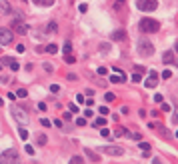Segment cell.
<instances>
[{
    "label": "cell",
    "instance_id": "7a4b0ae2",
    "mask_svg": "<svg viewBox=\"0 0 178 164\" xmlns=\"http://www.w3.org/2000/svg\"><path fill=\"white\" fill-rule=\"evenodd\" d=\"M138 26H140V32H146V34L158 32V30H160V24L156 22V20H152V18H142Z\"/></svg>",
    "mask_w": 178,
    "mask_h": 164
},
{
    "label": "cell",
    "instance_id": "5bb4252c",
    "mask_svg": "<svg viewBox=\"0 0 178 164\" xmlns=\"http://www.w3.org/2000/svg\"><path fill=\"white\" fill-rule=\"evenodd\" d=\"M58 30V26H56V22H48V26H46V34H54Z\"/></svg>",
    "mask_w": 178,
    "mask_h": 164
},
{
    "label": "cell",
    "instance_id": "f35d334b",
    "mask_svg": "<svg viewBox=\"0 0 178 164\" xmlns=\"http://www.w3.org/2000/svg\"><path fill=\"white\" fill-rule=\"evenodd\" d=\"M154 100H156V102H162V94H154Z\"/></svg>",
    "mask_w": 178,
    "mask_h": 164
},
{
    "label": "cell",
    "instance_id": "30bf717a",
    "mask_svg": "<svg viewBox=\"0 0 178 164\" xmlns=\"http://www.w3.org/2000/svg\"><path fill=\"white\" fill-rule=\"evenodd\" d=\"M2 62H4V64H8V66H10V70H14V72H16V70L20 68L18 60H14V58H8V56H4V58H2Z\"/></svg>",
    "mask_w": 178,
    "mask_h": 164
},
{
    "label": "cell",
    "instance_id": "9a60e30c",
    "mask_svg": "<svg viewBox=\"0 0 178 164\" xmlns=\"http://www.w3.org/2000/svg\"><path fill=\"white\" fill-rule=\"evenodd\" d=\"M124 36H126L124 30H116V32L112 34V38H114V40H124Z\"/></svg>",
    "mask_w": 178,
    "mask_h": 164
},
{
    "label": "cell",
    "instance_id": "5b68a950",
    "mask_svg": "<svg viewBox=\"0 0 178 164\" xmlns=\"http://www.w3.org/2000/svg\"><path fill=\"white\" fill-rule=\"evenodd\" d=\"M10 28H12V30H14L16 34H22V36H24V34H28V26H26V24H24V22H22L20 18L12 20V24H10Z\"/></svg>",
    "mask_w": 178,
    "mask_h": 164
},
{
    "label": "cell",
    "instance_id": "8d00e7d4",
    "mask_svg": "<svg viewBox=\"0 0 178 164\" xmlns=\"http://www.w3.org/2000/svg\"><path fill=\"white\" fill-rule=\"evenodd\" d=\"M84 116H88V118H90V116H92V110H90V108H86V110H84Z\"/></svg>",
    "mask_w": 178,
    "mask_h": 164
},
{
    "label": "cell",
    "instance_id": "ee69618b",
    "mask_svg": "<svg viewBox=\"0 0 178 164\" xmlns=\"http://www.w3.org/2000/svg\"><path fill=\"white\" fill-rule=\"evenodd\" d=\"M172 122H174V124H178V112L174 114V116H172Z\"/></svg>",
    "mask_w": 178,
    "mask_h": 164
},
{
    "label": "cell",
    "instance_id": "836d02e7",
    "mask_svg": "<svg viewBox=\"0 0 178 164\" xmlns=\"http://www.w3.org/2000/svg\"><path fill=\"white\" fill-rule=\"evenodd\" d=\"M52 124L56 126V128H60V126H62V120H58V118H56V120H54V122H52Z\"/></svg>",
    "mask_w": 178,
    "mask_h": 164
},
{
    "label": "cell",
    "instance_id": "d4e9b609",
    "mask_svg": "<svg viewBox=\"0 0 178 164\" xmlns=\"http://www.w3.org/2000/svg\"><path fill=\"white\" fill-rule=\"evenodd\" d=\"M70 50H72V44H70V42H66V44H64V52L70 54Z\"/></svg>",
    "mask_w": 178,
    "mask_h": 164
},
{
    "label": "cell",
    "instance_id": "7dc6e473",
    "mask_svg": "<svg viewBox=\"0 0 178 164\" xmlns=\"http://www.w3.org/2000/svg\"><path fill=\"white\" fill-rule=\"evenodd\" d=\"M116 2H120V4H122V2H124V0H116Z\"/></svg>",
    "mask_w": 178,
    "mask_h": 164
},
{
    "label": "cell",
    "instance_id": "2e32d148",
    "mask_svg": "<svg viewBox=\"0 0 178 164\" xmlns=\"http://www.w3.org/2000/svg\"><path fill=\"white\" fill-rule=\"evenodd\" d=\"M46 134H36V144H46Z\"/></svg>",
    "mask_w": 178,
    "mask_h": 164
},
{
    "label": "cell",
    "instance_id": "52a82bcc",
    "mask_svg": "<svg viewBox=\"0 0 178 164\" xmlns=\"http://www.w3.org/2000/svg\"><path fill=\"white\" fill-rule=\"evenodd\" d=\"M12 114H14V118L18 120L20 124H26V122H28V116H26V112H22L20 108H12Z\"/></svg>",
    "mask_w": 178,
    "mask_h": 164
},
{
    "label": "cell",
    "instance_id": "277c9868",
    "mask_svg": "<svg viewBox=\"0 0 178 164\" xmlns=\"http://www.w3.org/2000/svg\"><path fill=\"white\" fill-rule=\"evenodd\" d=\"M136 8L142 12H152L158 8V0H136Z\"/></svg>",
    "mask_w": 178,
    "mask_h": 164
},
{
    "label": "cell",
    "instance_id": "7402d4cb",
    "mask_svg": "<svg viewBox=\"0 0 178 164\" xmlns=\"http://www.w3.org/2000/svg\"><path fill=\"white\" fill-rule=\"evenodd\" d=\"M16 96H20V98H26V96H28V92L24 90V88H20V90L16 92Z\"/></svg>",
    "mask_w": 178,
    "mask_h": 164
},
{
    "label": "cell",
    "instance_id": "b9f144b4",
    "mask_svg": "<svg viewBox=\"0 0 178 164\" xmlns=\"http://www.w3.org/2000/svg\"><path fill=\"white\" fill-rule=\"evenodd\" d=\"M96 72H98L100 76H104V74H106V68H98V70H96Z\"/></svg>",
    "mask_w": 178,
    "mask_h": 164
},
{
    "label": "cell",
    "instance_id": "ab89813d",
    "mask_svg": "<svg viewBox=\"0 0 178 164\" xmlns=\"http://www.w3.org/2000/svg\"><path fill=\"white\" fill-rule=\"evenodd\" d=\"M100 134H102V136H108L110 132H108V128H102V130H100Z\"/></svg>",
    "mask_w": 178,
    "mask_h": 164
},
{
    "label": "cell",
    "instance_id": "cb8c5ba5",
    "mask_svg": "<svg viewBox=\"0 0 178 164\" xmlns=\"http://www.w3.org/2000/svg\"><path fill=\"white\" fill-rule=\"evenodd\" d=\"M140 80H142V74H132V82H140Z\"/></svg>",
    "mask_w": 178,
    "mask_h": 164
},
{
    "label": "cell",
    "instance_id": "d6a6232c",
    "mask_svg": "<svg viewBox=\"0 0 178 164\" xmlns=\"http://www.w3.org/2000/svg\"><path fill=\"white\" fill-rule=\"evenodd\" d=\"M44 70H46V72H52V64H48V62H46V64H44Z\"/></svg>",
    "mask_w": 178,
    "mask_h": 164
},
{
    "label": "cell",
    "instance_id": "603a6c76",
    "mask_svg": "<svg viewBox=\"0 0 178 164\" xmlns=\"http://www.w3.org/2000/svg\"><path fill=\"white\" fill-rule=\"evenodd\" d=\"M104 124H106L104 118H96V120H94V126H104Z\"/></svg>",
    "mask_w": 178,
    "mask_h": 164
},
{
    "label": "cell",
    "instance_id": "6da1fadb",
    "mask_svg": "<svg viewBox=\"0 0 178 164\" xmlns=\"http://www.w3.org/2000/svg\"><path fill=\"white\" fill-rule=\"evenodd\" d=\"M0 164H20V154L16 148H8L0 154Z\"/></svg>",
    "mask_w": 178,
    "mask_h": 164
},
{
    "label": "cell",
    "instance_id": "7c38bea8",
    "mask_svg": "<svg viewBox=\"0 0 178 164\" xmlns=\"http://www.w3.org/2000/svg\"><path fill=\"white\" fill-rule=\"evenodd\" d=\"M162 60H164L166 64H172V62H174V52H170V50H168V52H164Z\"/></svg>",
    "mask_w": 178,
    "mask_h": 164
},
{
    "label": "cell",
    "instance_id": "d590c367",
    "mask_svg": "<svg viewBox=\"0 0 178 164\" xmlns=\"http://www.w3.org/2000/svg\"><path fill=\"white\" fill-rule=\"evenodd\" d=\"M70 112H72V114H74V112H78V106H76V104H70Z\"/></svg>",
    "mask_w": 178,
    "mask_h": 164
},
{
    "label": "cell",
    "instance_id": "74e56055",
    "mask_svg": "<svg viewBox=\"0 0 178 164\" xmlns=\"http://www.w3.org/2000/svg\"><path fill=\"white\" fill-rule=\"evenodd\" d=\"M72 118V112H64V120H70Z\"/></svg>",
    "mask_w": 178,
    "mask_h": 164
},
{
    "label": "cell",
    "instance_id": "c3c4849f",
    "mask_svg": "<svg viewBox=\"0 0 178 164\" xmlns=\"http://www.w3.org/2000/svg\"><path fill=\"white\" fill-rule=\"evenodd\" d=\"M176 138H178V132H176Z\"/></svg>",
    "mask_w": 178,
    "mask_h": 164
},
{
    "label": "cell",
    "instance_id": "8fae6325",
    "mask_svg": "<svg viewBox=\"0 0 178 164\" xmlns=\"http://www.w3.org/2000/svg\"><path fill=\"white\" fill-rule=\"evenodd\" d=\"M84 152H86V156L90 158L92 162H100V156H98V154H96V152H92V150H90V148H86Z\"/></svg>",
    "mask_w": 178,
    "mask_h": 164
},
{
    "label": "cell",
    "instance_id": "f6af8a7d",
    "mask_svg": "<svg viewBox=\"0 0 178 164\" xmlns=\"http://www.w3.org/2000/svg\"><path fill=\"white\" fill-rule=\"evenodd\" d=\"M152 162H154V164H162V160H160V158H154Z\"/></svg>",
    "mask_w": 178,
    "mask_h": 164
},
{
    "label": "cell",
    "instance_id": "f546056e",
    "mask_svg": "<svg viewBox=\"0 0 178 164\" xmlns=\"http://www.w3.org/2000/svg\"><path fill=\"white\" fill-rule=\"evenodd\" d=\"M100 114H102V116H104V114H108V108H106V106H100Z\"/></svg>",
    "mask_w": 178,
    "mask_h": 164
},
{
    "label": "cell",
    "instance_id": "d6986e66",
    "mask_svg": "<svg viewBox=\"0 0 178 164\" xmlns=\"http://www.w3.org/2000/svg\"><path fill=\"white\" fill-rule=\"evenodd\" d=\"M140 150H142V152H150V144H148V142H140Z\"/></svg>",
    "mask_w": 178,
    "mask_h": 164
},
{
    "label": "cell",
    "instance_id": "8992f818",
    "mask_svg": "<svg viewBox=\"0 0 178 164\" xmlns=\"http://www.w3.org/2000/svg\"><path fill=\"white\" fill-rule=\"evenodd\" d=\"M12 42V32L10 30H6V28H0V44L6 46Z\"/></svg>",
    "mask_w": 178,
    "mask_h": 164
},
{
    "label": "cell",
    "instance_id": "ffe728a7",
    "mask_svg": "<svg viewBox=\"0 0 178 164\" xmlns=\"http://www.w3.org/2000/svg\"><path fill=\"white\" fill-rule=\"evenodd\" d=\"M18 134H20V138H22V140H26V138H28V130H26V128H20Z\"/></svg>",
    "mask_w": 178,
    "mask_h": 164
},
{
    "label": "cell",
    "instance_id": "ac0fdd59",
    "mask_svg": "<svg viewBox=\"0 0 178 164\" xmlns=\"http://www.w3.org/2000/svg\"><path fill=\"white\" fill-rule=\"evenodd\" d=\"M68 164H86V162H84V160H82L80 156H72V160H70Z\"/></svg>",
    "mask_w": 178,
    "mask_h": 164
},
{
    "label": "cell",
    "instance_id": "1f68e13d",
    "mask_svg": "<svg viewBox=\"0 0 178 164\" xmlns=\"http://www.w3.org/2000/svg\"><path fill=\"white\" fill-rule=\"evenodd\" d=\"M134 72H136V74H144V68H142V66H136V70H134Z\"/></svg>",
    "mask_w": 178,
    "mask_h": 164
},
{
    "label": "cell",
    "instance_id": "484cf974",
    "mask_svg": "<svg viewBox=\"0 0 178 164\" xmlns=\"http://www.w3.org/2000/svg\"><path fill=\"white\" fill-rule=\"evenodd\" d=\"M124 134H128L126 128H118V130H116V136H124Z\"/></svg>",
    "mask_w": 178,
    "mask_h": 164
},
{
    "label": "cell",
    "instance_id": "7bdbcfd3",
    "mask_svg": "<svg viewBox=\"0 0 178 164\" xmlns=\"http://www.w3.org/2000/svg\"><path fill=\"white\" fill-rule=\"evenodd\" d=\"M26 152H28V154H34V148H32V146H28V144H26Z\"/></svg>",
    "mask_w": 178,
    "mask_h": 164
},
{
    "label": "cell",
    "instance_id": "e575fe53",
    "mask_svg": "<svg viewBox=\"0 0 178 164\" xmlns=\"http://www.w3.org/2000/svg\"><path fill=\"white\" fill-rule=\"evenodd\" d=\"M78 10H80V12H86V10H88V6H86V4H80Z\"/></svg>",
    "mask_w": 178,
    "mask_h": 164
},
{
    "label": "cell",
    "instance_id": "44dd1931",
    "mask_svg": "<svg viewBox=\"0 0 178 164\" xmlns=\"http://www.w3.org/2000/svg\"><path fill=\"white\" fill-rule=\"evenodd\" d=\"M114 98H116V94H114V92H106V102H112Z\"/></svg>",
    "mask_w": 178,
    "mask_h": 164
},
{
    "label": "cell",
    "instance_id": "60d3db41",
    "mask_svg": "<svg viewBox=\"0 0 178 164\" xmlns=\"http://www.w3.org/2000/svg\"><path fill=\"white\" fill-rule=\"evenodd\" d=\"M76 102H78V104H80V102H84V96H82V94H78V96H76Z\"/></svg>",
    "mask_w": 178,
    "mask_h": 164
},
{
    "label": "cell",
    "instance_id": "4dcf8cb0",
    "mask_svg": "<svg viewBox=\"0 0 178 164\" xmlns=\"http://www.w3.org/2000/svg\"><path fill=\"white\" fill-rule=\"evenodd\" d=\"M66 62H70V64H74V56H70V54H66Z\"/></svg>",
    "mask_w": 178,
    "mask_h": 164
},
{
    "label": "cell",
    "instance_id": "ba28073f",
    "mask_svg": "<svg viewBox=\"0 0 178 164\" xmlns=\"http://www.w3.org/2000/svg\"><path fill=\"white\" fill-rule=\"evenodd\" d=\"M158 84V74L154 72V70H152L150 74H148V78H146V82H144V86L146 88H154V86Z\"/></svg>",
    "mask_w": 178,
    "mask_h": 164
},
{
    "label": "cell",
    "instance_id": "4316f807",
    "mask_svg": "<svg viewBox=\"0 0 178 164\" xmlns=\"http://www.w3.org/2000/svg\"><path fill=\"white\" fill-rule=\"evenodd\" d=\"M170 76H172V70H164V72H162V78H166V80H168Z\"/></svg>",
    "mask_w": 178,
    "mask_h": 164
},
{
    "label": "cell",
    "instance_id": "3957f363",
    "mask_svg": "<svg viewBox=\"0 0 178 164\" xmlns=\"http://www.w3.org/2000/svg\"><path fill=\"white\" fill-rule=\"evenodd\" d=\"M138 54L144 56V58H148V56L154 54V46H152V42L148 38H140L138 40Z\"/></svg>",
    "mask_w": 178,
    "mask_h": 164
},
{
    "label": "cell",
    "instance_id": "bcb514c9",
    "mask_svg": "<svg viewBox=\"0 0 178 164\" xmlns=\"http://www.w3.org/2000/svg\"><path fill=\"white\" fill-rule=\"evenodd\" d=\"M2 104H4V100H2V98H0V106H2Z\"/></svg>",
    "mask_w": 178,
    "mask_h": 164
},
{
    "label": "cell",
    "instance_id": "83f0119b",
    "mask_svg": "<svg viewBox=\"0 0 178 164\" xmlns=\"http://www.w3.org/2000/svg\"><path fill=\"white\" fill-rule=\"evenodd\" d=\"M76 124H78V126H86V118H76Z\"/></svg>",
    "mask_w": 178,
    "mask_h": 164
},
{
    "label": "cell",
    "instance_id": "f1b7e54d",
    "mask_svg": "<svg viewBox=\"0 0 178 164\" xmlns=\"http://www.w3.org/2000/svg\"><path fill=\"white\" fill-rule=\"evenodd\" d=\"M50 90L56 94V92H60V86H58V84H52V86H50Z\"/></svg>",
    "mask_w": 178,
    "mask_h": 164
},
{
    "label": "cell",
    "instance_id": "e0dca14e",
    "mask_svg": "<svg viewBox=\"0 0 178 164\" xmlns=\"http://www.w3.org/2000/svg\"><path fill=\"white\" fill-rule=\"evenodd\" d=\"M46 52L48 54H56V52H58V46H56V44H48L46 46Z\"/></svg>",
    "mask_w": 178,
    "mask_h": 164
},
{
    "label": "cell",
    "instance_id": "4fadbf2b",
    "mask_svg": "<svg viewBox=\"0 0 178 164\" xmlns=\"http://www.w3.org/2000/svg\"><path fill=\"white\" fill-rule=\"evenodd\" d=\"M32 2H34V4H38V6H52V4H54V0H32Z\"/></svg>",
    "mask_w": 178,
    "mask_h": 164
},
{
    "label": "cell",
    "instance_id": "9c48e42d",
    "mask_svg": "<svg viewBox=\"0 0 178 164\" xmlns=\"http://www.w3.org/2000/svg\"><path fill=\"white\" fill-rule=\"evenodd\" d=\"M102 150H104V154H110V156H120V154L124 152L120 146H104Z\"/></svg>",
    "mask_w": 178,
    "mask_h": 164
}]
</instances>
